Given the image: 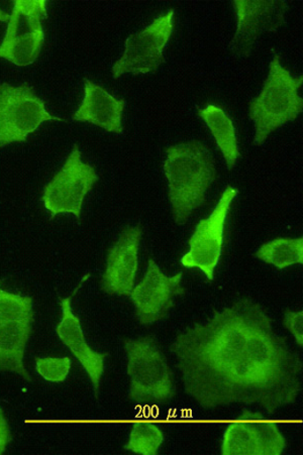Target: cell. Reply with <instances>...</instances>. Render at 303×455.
Listing matches in <instances>:
<instances>
[{"label":"cell","mask_w":303,"mask_h":455,"mask_svg":"<svg viewBox=\"0 0 303 455\" xmlns=\"http://www.w3.org/2000/svg\"><path fill=\"white\" fill-rule=\"evenodd\" d=\"M124 108V100H117L106 88L85 78L84 97L72 118L76 122L98 125L108 132L122 134Z\"/></svg>","instance_id":"15"},{"label":"cell","mask_w":303,"mask_h":455,"mask_svg":"<svg viewBox=\"0 0 303 455\" xmlns=\"http://www.w3.org/2000/svg\"><path fill=\"white\" fill-rule=\"evenodd\" d=\"M164 173L168 197L176 225L183 226L192 213L206 203V192L216 181L212 154L201 140L166 148Z\"/></svg>","instance_id":"2"},{"label":"cell","mask_w":303,"mask_h":455,"mask_svg":"<svg viewBox=\"0 0 303 455\" xmlns=\"http://www.w3.org/2000/svg\"><path fill=\"white\" fill-rule=\"evenodd\" d=\"M239 190L227 186L208 219L202 220L188 241L189 251L180 263L187 268H198L208 281L214 280L225 242V228L233 201Z\"/></svg>","instance_id":"8"},{"label":"cell","mask_w":303,"mask_h":455,"mask_svg":"<svg viewBox=\"0 0 303 455\" xmlns=\"http://www.w3.org/2000/svg\"><path fill=\"white\" fill-rule=\"evenodd\" d=\"M46 0H14L9 27L0 44V59L27 67L36 61L45 43L42 20L47 17Z\"/></svg>","instance_id":"6"},{"label":"cell","mask_w":303,"mask_h":455,"mask_svg":"<svg viewBox=\"0 0 303 455\" xmlns=\"http://www.w3.org/2000/svg\"><path fill=\"white\" fill-rule=\"evenodd\" d=\"M267 419V418H265ZM257 420H236L228 425L221 443L223 455H280L286 440L277 424Z\"/></svg>","instance_id":"13"},{"label":"cell","mask_w":303,"mask_h":455,"mask_svg":"<svg viewBox=\"0 0 303 455\" xmlns=\"http://www.w3.org/2000/svg\"><path fill=\"white\" fill-rule=\"evenodd\" d=\"M164 443L163 432L152 423L132 424L129 442L124 449L142 455H156Z\"/></svg>","instance_id":"19"},{"label":"cell","mask_w":303,"mask_h":455,"mask_svg":"<svg viewBox=\"0 0 303 455\" xmlns=\"http://www.w3.org/2000/svg\"><path fill=\"white\" fill-rule=\"evenodd\" d=\"M256 258L264 263L284 270L293 265L303 264V237H277L265 243L256 251Z\"/></svg>","instance_id":"18"},{"label":"cell","mask_w":303,"mask_h":455,"mask_svg":"<svg viewBox=\"0 0 303 455\" xmlns=\"http://www.w3.org/2000/svg\"><path fill=\"white\" fill-rule=\"evenodd\" d=\"M12 442V434L9 422L0 424V454L5 452L7 446Z\"/></svg>","instance_id":"23"},{"label":"cell","mask_w":303,"mask_h":455,"mask_svg":"<svg viewBox=\"0 0 303 455\" xmlns=\"http://www.w3.org/2000/svg\"><path fill=\"white\" fill-rule=\"evenodd\" d=\"M32 322L0 320V371H11L32 383L24 363L26 348L33 331Z\"/></svg>","instance_id":"16"},{"label":"cell","mask_w":303,"mask_h":455,"mask_svg":"<svg viewBox=\"0 0 303 455\" xmlns=\"http://www.w3.org/2000/svg\"><path fill=\"white\" fill-rule=\"evenodd\" d=\"M130 377L129 400L138 405H162L175 397L173 371L153 335L124 341Z\"/></svg>","instance_id":"4"},{"label":"cell","mask_w":303,"mask_h":455,"mask_svg":"<svg viewBox=\"0 0 303 455\" xmlns=\"http://www.w3.org/2000/svg\"><path fill=\"white\" fill-rule=\"evenodd\" d=\"M283 325L297 341L299 347H303V311L286 309L283 316Z\"/></svg>","instance_id":"22"},{"label":"cell","mask_w":303,"mask_h":455,"mask_svg":"<svg viewBox=\"0 0 303 455\" xmlns=\"http://www.w3.org/2000/svg\"><path fill=\"white\" fill-rule=\"evenodd\" d=\"M7 422L4 413L3 411V408L0 407V424Z\"/></svg>","instance_id":"25"},{"label":"cell","mask_w":303,"mask_h":455,"mask_svg":"<svg viewBox=\"0 0 303 455\" xmlns=\"http://www.w3.org/2000/svg\"><path fill=\"white\" fill-rule=\"evenodd\" d=\"M63 122L48 113L45 102L28 84L18 87L0 84V148L26 143L44 123Z\"/></svg>","instance_id":"5"},{"label":"cell","mask_w":303,"mask_h":455,"mask_svg":"<svg viewBox=\"0 0 303 455\" xmlns=\"http://www.w3.org/2000/svg\"><path fill=\"white\" fill-rule=\"evenodd\" d=\"M183 272L169 277L153 259L148 260L144 278L130 296L140 325L150 326L168 316L174 307L175 298L186 294V289L181 286Z\"/></svg>","instance_id":"10"},{"label":"cell","mask_w":303,"mask_h":455,"mask_svg":"<svg viewBox=\"0 0 303 455\" xmlns=\"http://www.w3.org/2000/svg\"><path fill=\"white\" fill-rule=\"evenodd\" d=\"M143 229L125 227L118 240L109 248L107 267L100 279V289L108 295L130 297L135 287L139 268V250Z\"/></svg>","instance_id":"12"},{"label":"cell","mask_w":303,"mask_h":455,"mask_svg":"<svg viewBox=\"0 0 303 455\" xmlns=\"http://www.w3.org/2000/svg\"><path fill=\"white\" fill-rule=\"evenodd\" d=\"M81 156L78 146L74 145L61 170L44 188L42 201L51 220L69 213L81 220L84 199L100 180L95 169Z\"/></svg>","instance_id":"7"},{"label":"cell","mask_w":303,"mask_h":455,"mask_svg":"<svg viewBox=\"0 0 303 455\" xmlns=\"http://www.w3.org/2000/svg\"><path fill=\"white\" fill-rule=\"evenodd\" d=\"M72 361L68 356L36 357V371L47 382L63 383L68 379Z\"/></svg>","instance_id":"21"},{"label":"cell","mask_w":303,"mask_h":455,"mask_svg":"<svg viewBox=\"0 0 303 455\" xmlns=\"http://www.w3.org/2000/svg\"><path fill=\"white\" fill-rule=\"evenodd\" d=\"M59 301H60L62 315L60 323L56 327L58 338L83 365L92 380L95 398H99L101 379L106 370L105 362L108 354L95 352L88 346L80 319L72 310V296L60 297Z\"/></svg>","instance_id":"14"},{"label":"cell","mask_w":303,"mask_h":455,"mask_svg":"<svg viewBox=\"0 0 303 455\" xmlns=\"http://www.w3.org/2000/svg\"><path fill=\"white\" fill-rule=\"evenodd\" d=\"M236 31L231 43L233 53L249 57L254 43L264 32H275L284 24L286 2L279 0H235Z\"/></svg>","instance_id":"11"},{"label":"cell","mask_w":303,"mask_h":455,"mask_svg":"<svg viewBox=\"0 0 303 455\" xmlns=\"http://www.w3.org/2000/svg\"><path fill=\"white\" fill-rule=\"evenodd\" d=\"M170 350L184 391L203 409L259 405L275 414L301 391L300 356L248 298L177 334Z\"/></svg>","instance_id":"1"},{"label":"cell","mask_w":303,"mask_h":455,"mask_svg":"<svg viewBox=\"0 0 303 455\" xmlns=\"http://www.w3.org/2000/svg\"><path fill=\"white\" fill-rule=\"evenodd\" d=\"M174 10L155 19L143 31L130 35L124 52L113 67V78L125 73L146 76L155 73L165 62L164 50L174 31Z\"/></svg>","instance_id":"9"},{"label":"cell","mask_w":303,"mask_h":455,"mask_svg":"<svg viewBox=\"0 0 303 455\" xmlns=\"http://www.w3.org/2000/svg\"><path fill=\"white\" fill-rule=\"evenodd\" d=\"M11 14L5 13L2 9H0V21H10Z\"/></svg>","instance_id":"24"},{"label":"cell","mask_w":303,"mask_h":455,"mask_svg":"<svg viewBox=\"0 0 303 455\" xmlns=\"http://www.w3.org/2000/svg\"><path fill=\"white\" fill-rule=\"evenodd\" d=\"M2 285V282H0ZM0 320L35 322L32 297L7 292L0 286Z\"/></svg>","instance_id":"20"},{"label":"cell","mask_w":303,"mask_h":455,"mask_svg":"<svg viewBox=\"0 0 303 455\" xmlns=\"http://www.w3.org/2000/svg\"><path fill=\"white\" fill-rule=\"evenodd\" d=\"M197 116L209 126L218 148L224 156L227 169L233 170L240 158L233 119L223 108L216 104H209L204 108L198 109Z\"/></svg>","instance_id":"17"},{"label":"cell","mask_w":303,"mask_h":455,"mask_svg":"<svg viewBox=\"0 0 303 455\" xmlns=\"http://www.w3.org/2000/svg\"><path fill=\"white\" fill-rule=\"evenodd\" d=\"M269 74L262 92L249 103V116L255 124L254 145L260 147L273 132L293 122L303 110L299 91L303 76H292L284 68L276 53H273Z\"/></svg>","instance_id":"3"}]
</instances>
